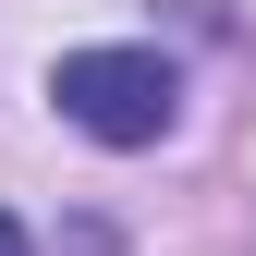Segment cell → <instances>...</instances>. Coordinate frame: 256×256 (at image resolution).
I'll list each match as a JSON object with an SVG mask.
<instances>
[{"label": "cell", "instance_id": "6da1fadb", "mask_svg": "<svg viewBox=\"0 0 256 256\" xmlns=\"http://www.w3.org/2000/svg\"><path fill=\"white\" fill-rule=\"evenodd\" d=\"M49 98H61L74 134H98V146H158L183 122V74L158 49H61Z\"/></svg>", "mask_w": 256, "mask_h": 256}, {"label": "cell", "instance_id": "7a4b0ae2", "mask_svg": "<svg viewBox=\"0 0 256 256\" xmlns=\"http://www.w3.org/2000/svg\"><path fill=\"white\" fill-rule=\"evenodd\" d=\"M0 256H37V244H24V220H12V208H0Z\"/></svg>", "mask_w": 256, "mask_h": 256}]
</instances>
